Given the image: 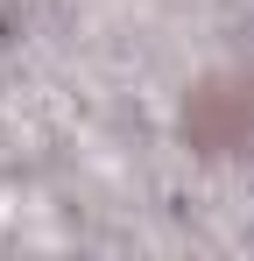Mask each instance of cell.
<instances>
[{
    "label": "cell",
    "instance_id": "6da1fadb",
    "mask_svg": "<svg viewBox=\"0 0 254 261\" xmlns=\"http://www.w3.org/2000/svg\"><path fill=\"white\" fill-rule=\"evenodd\" d=\"M184 148L198 155H254V71H212L184 99Z\"/></svg>",
    "mask_w": 254,
    "mask_h": 261
}]
</instances>
